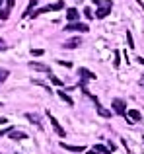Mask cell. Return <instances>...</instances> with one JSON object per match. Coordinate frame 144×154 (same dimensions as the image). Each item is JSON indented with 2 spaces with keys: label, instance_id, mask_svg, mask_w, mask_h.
<instances>
[{
  "label": "cell",
  "instance_id": "20",
  "mask_svg": "<svg viewBox=\"0 0 144 154\" xmlns=\"http://www.w3.org/2000/svg\"><path fill=\"white\" fill-rule=\"evenodd\" d=\"M8 16H10V10H8V8H2V10H0V20H8Z\"/></svg>",
  "mask_w": 144,
  "mask_h": 154
},
{
  "label": "cell",
  "instance_id": "24",
  "mask_svg": "<svg viewBox=\"0 0 144 154\" xmlns=\"http://www.w3.org/2000/svg\"><path fill=\"white\" fill-rule=\"evenodd\" d=\"M43 53H45L43 49H31V55H33V57H41Z\"/></svg>",
  "mask_w": 144,
  "mask_h": 154
},
{
  "label": "cell",
  "instance_id": "8",
  "mask_svg": "<svg viewBox=\"0 0 144 154\" xmlns=\"http://www.w3.org/2000/svg\"><path fill=\"white\" fill-rule=\"evenodd\" d=\"M80 45H82V39L80 37H72V39H68V41L62 45V49H78Z\"/></svg>",
  "mask_w": 144,
  "mask_h": 154
},
{
  "label": "cell",
  "instance_id": "25",
  "mask_svg": "<svg viewBox=\"0 0 144 154\" xmlns=\"http://www.w3.org/2000/svg\"><path fill=\"white\" fill-rule=\"evenodd\" d=\"M58 64H61V66H66V68H70V66H72L70 60H58Z\"/></svg>",
  "mask_w": 144,
  "mask_h": 154
},
{
  "label": "cell",
  "instance_id": "13",
  "mask_svg": "<svg viewBox=\"0 0 144 154\" xmlns=\"http://www.w3.org/2000/svg\"><path fill=\"white\" fill-rule=\"evenodd\" d=\"M61 146L68 152H84V146H74V144H66V143H61Z\"/></svg>",
  "mask_w": 144,
  "mask_h": 154
},
{
  "label": "cell",
  "instance_id": "31",
  "mask_svg": "<svg viewBox=\"0 0 144 154\" xmlns=\"http://www.w3.org/2000/svg\"><path fill=\"white\" fill-rule=\"evenodd\" d=\"M136 2H138V4H140V6H142V10H144V2H142V0H136Z\"/></svg>",
  "mask_w": 144,
  "mask_h": 154
},
{
  "label": "cell",
  "instance_id": "21",
  "mask_svg": "<svg viewBox=\"0 0 144 154\" xmlns=\"http://www.w3.org/2000/svg\"><path fill=\"white\" fill-rule=\"evenodd\" d=\"M127 41H129L130 49H134V39H133V35H130V31H127Z\"/></svg>",
  "mask_w": 144,
  "mask_h": 154
},
{
  "label": "cell",
  "instance_id": "22",
  "mask_svg": "<svg viewBox=\"0 0 144 154\" xmlns=\"http://www.w3.org/2000/svg\"><path fill=\"white\" fill-rule=\"evenodd\" d=\"M119 57H121V53H119V51H115V60H113V66H115V68H119V64H121Z\"/></svg>",
  "mask_w": 144,
  "mask_h": 154
},
{
  "label": "cell",
  "instance_id": "29",
  "mask_svg": "<svg viewBox=\"0 0 144 154\" xmlns=\"http://www.w3.org/2000/svg\"><path fill=\"white\" fill-rule=\"evenodd\" d=\"M4 123H8V119L6 117H0V125H4Z\"/></svg>",
  "mask_w": 144,
  "mask_h": 154
},
{
  "label": "cell",
  "instance_id": "1",
  "mask_svg": "<svg viewBox=\"0 0 144 154\" xmlns=\"http://www.w3.org/2000/svg\"><path fill=\"white\" fill-rule=\"evenodd\" d=\"M62 8H64V2H62V0H58L57 4H47V6H43V8H37V10L33 12V14L29 16V18H37L39 14H45V12H51V10H62Z\"/></svg>",
  "mask_w": 144,
  "mask_h": 154
},
{
  "label": "cell",
  "instance_id": "16",
  "mask_svg": "<svg viewBox=\"0 0 144 154\" xmlns=\"http://www.w3.org/2000/svg\"><path fill=\"white\" fill-rule=\"evenodd\" d=\"M94 150H95V152H99V154H113V150H111L109 146H103V144H99V143L94 146Z\"/></svg>",
  "mask_w": 144,
  "mask_h": 154
},
{
  "label": "cell",
  "instance_id": "18",
  "mask_svg": "<svg viewBox=\"0 0 144 154\" xmlns=\"http://www.w3.org/2000/svg\"><path fill=\"white\" fill-rule=\"evenodd\" d=\"M49 80H51V84H55V86H62V80L57 78L55 74H49Z\"/></svg>",
  "mask_w": 144,
  "mask_h": 154
},
{
  "label": "cell",
  "instance_id": "23",
  "mask_svg": "<svg viewBox=\"0 0 144 154\" xmlns=\"http://www.w3.org/2000/svg\"><path fill=\"white\" fill-rule=\"evenodd\" d=\"M84 14H86V18H88V20H92V18H95V14H94V12H92V10H90V8H84Z\"/></svg>",
  "mask_w": 144,
  "mask_h": 154
},
{
  "label": "cell",
  "instance_id": "5",
  "mask_svg": "<svg viewBox=\"0 0 144 154\" xmlns=\"http://www.w3.org/2000/svg\"><path fill=\"white\" fill-rule=\"evenodd\" d=\"M66 31H90V27L86 26V23H80V22H72V23H66V27H64Z\"/></svg>",
  "mask_w": 144,
  "mask_h": 154
},
{
  "label": "cell",
  "instance_id": "27",
  "mask_svg": "<svg viewBox=\"0 0 144 154\" xmlns=\"http://www.w3.org/2000/svg\"><path fill=\"white\" fill-rule=\"evenodd\" d=\"M14 4H16V0H8L6 8H8V10H12V8H14Z\"/></svg>",
  "mask_w": 144,
  "mask_h": 154
},
{
  "label": "cell",
  "instance_id": "19",
  "mask_svg": "<svg viewBox=\"0 0 144 154\" xmlns=\"http://www.w3.org/2000/svg\"><path fill=\"white\" fill-rule=\"evenodd\" d=\"M8 76H10V72H8L6 68H0V84H2V82H6V78H8Z\"/></svg>",
  "mask_w": 144,
  "mask_h": 154
},
{
  "label": "cell",
  "instance_id": "32",
  "mask_svg": "<svg viewBox=\"0 0 144 154\" xmlns=\"http://www.w3.org/2000/svg\"><path fill=\"white\" fill-rule=\"evenodd\" d=\"M0 10H2V0H0Z\"/></svg>",
  "mask_w": 144,
  "mask_h": 154
},
{
  "label": "cell",
  "instance_id": "7",
  "mask_svg": "<svg viewBox=\"0 0 144 154\" xmlns=\"http://www.w3.org/2000/svg\"><path fill=\"white\" fill-rule=\"evenodd\" d=\"M78 76L84 80V82H88V80H95V74L92 70H88V68H78Z\"/></svg>",
  "mask_w": 144,
  "mask_h": 154
},
{
  "label": "cell",
  "instance_id": "11",
  "mask_svg": "<svg viewBox=\"0 0 144 154\" xmlns=\"http://www.w3.org/2000/svg\"><path fill=\"white\" fill-rule=\"evenodd\" d=\"M26 119L31 121L33 125H37V129H41V117H39L37 113H26Z\"/></svg>",
  "mask_w": 144,
  "mask_h": 154
},
{
  "label": "cell",
  "instance_id": "6",
  "mask_svg": "<svg viewBox=\"0 0 144 154\" xmlns=\"http://www.w3.org/2000/svg\"><path fill=\"white\" fill-rule=\"evenodd\" d=\"M29 68H31V70H37V72H47V74H51V68H49V64L37 63V60H29Z\"/></svg>",
  "mask_w": 144,
  "mask_h": 154
},
{
  "label": "cell",
  "instance_id": "2",
  "mask_svg": "<svg viewBox=\"0 0 144 154\" xmlns=\"http://www.w3.org/2000/svg\"><path fill=\"white\" fill-rule=\"evenodd\" d=\"M111 6H113V0H103V2L98 6V12H95V18H98V20H103V18H107V16H109V12H111Z\"/></svg>",
  "mask_w": 144,
  "mask_h": 154
},
{
  "label": "cell",
  "instance_id": "4",
  "mask_svg": "<svg viewBox=\"0 0 144 154\" xmlns=\"http://www.w3.org/2000/svg\"><path fill=\"white\" fill-rule=\"evenodd\" d=\"M45 115H47V117H49V121H51V125H53V129H55V133H57V135H58V137H66V131H64V129H62V127H61V123H58V121H57V119H55V117H53V113H51V111H49V109H47V111H45Z\"/></svg>",
  "mask_w": 144,
  "mask_h": 154
},
{
  "label": "cell",
  "instance_id": "28",
  "mask_svg": "<svg viewBox=\"0 0 144 154\" xmlns=\"http://www.w3.org/2000/svg\"><path fill=\"white\" fill-rule=\"evenodd\" d=\"M136 60H138V63H140L142 66H144V57H136Z\"/></svg>",
  "mask_w": 144,
  "mask_h": 154
},
{
  "label": "cell",
  "instance_id": "26",
  "mask_svg": "<svg viewBox=\"0 0 144 154\" xmlns=\"http://www.w3.org/2000/svg\"><path fill=\"white\" fill-rule=\"evenodd\" d=\"M8 49V45H6V41H4L2 37H0V51H6Z\"/></svg>",
  "mask_w": 144,
  "mask_h": 154
},
{
  "label": "cell",
  "instance_id": "15",
  "mask_svg": "<svg viewBox=\"0 0 144 154\" xmlns=\"http://www.w3.org/2000/svg\"><path fill=\"white\" fill-rule=\"evenodd\" d=\"M129 119H130V121H134V123H138V121L142 119V113L138 111V109H130V113H129Z\"/></svg>",
  "mask_w": 144,
  "mask_h": 154
},
{
  "label": "cell",
  "instance_id": "3",
  "mask_svg": "<svg viewBox=\"0 0 144 154\" xmlns=\"http://www.w3.org/2000/svg\"><path fill=\"white\" fill-rule=\"evenodd\" d=\"M111 107H113V111L117 113V115H123V117H129L127 115V102L121 98H113V102H111Z\"/></svg>",
  "mask_w": 144,
  "mask_h": 154
},
{
  "label": "cell",
  "instance_id": "14",
  "mask_svg": "<svg viewBox=\"0 0 144 154\" xmlns=\"http://www.w3.org/2000/svg\"><path fill=\"white\" fill-rule=\"evenodd\" d=\"M57 94H58V98H61V100H62V102H66V103H68V105H70V107H72V105H74V100H72V98H70V96H68V94H66V92H62V90H58V92H57Z\"/></svg>",
  "mask_w": 144,
  "mask_h": 154
},
{
  "label": "cell",
  "instance_id": "17",
  "mask_svg": "<svg viewBox=\"0 0 144 154\" xmlns=\"http://www.w3.org/2000/svg\"><path fill=\"white\" fill-rule=\"evenodd\" d=\"M95 111H98V115L105 117V119H109V117H111V111H109V109H105L103 105H98V107H95Z\"/></svg>",
  "mask_w": 144,
  "mask_h": 154
},
{
  "label": "cell",
  "instance_id": "9",
  "mask_svg": "<svg viewBox=\"0 0 144 154\" xmlns=\"http://www.w3.org/2000/svg\"><path fill=\"white\" fill-rule=\"evenodd\" d=\"M8 137H10L12 140H23V139H27V133L18 131V129H12V131L8 133Z\"/></svg>",
  "mask_w": 144,
  "mask_h": 154
},
{
  "label": "cell",
  "instance_id": "12",
  "mask_svg": "<svg viewBox=\"0 0 144 154\" xmlns=\"http://www.w3.org/2000/svg\"><path fill=\"white\" fill-rule=\"evenodd\" d=\"M35 4H37V0H29V4H27L26 12L22 14V18H29V16L33 14V8H35Z\"/></svg>",
  "mask_w": 144,
  "mask_h": 154
},
{
  "label": "cell",
  "instance_id": "30",
  "mask_svg": "<svg viewBox=\"0 0 144 154\" xmlns=\"http://www.w3.org/2000/svg\"><path fill=\"white\" fill-rule=\"evenodd\" d=\"M92 2H94V4H98V6H99V4H101L103 0H92Z\"/></svg>",
  "mask_w": 144,
  "mask_h": 154
},
{
  "label": "cell",
  "instance_id": "10",
  "mask_svg": "<svg viewBox=\"0 0 144 154\" xmlns=\"http://www.w3.org/2000/svg\"><path fill=\"white\" fill-rule=\"evenodd\" d=\"M78 18H80V14H78L76 8H68V10H66V20H68V23L78 22Z\"/></svg>",
  "mask_w": 144,
  "mask_h": 154
}]
</instances>
